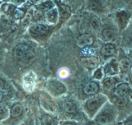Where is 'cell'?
<instances>
[{
  "mask_svg": "<svg viewBox=\"0 0 132 125\" xmlns=\"http://www.w3.org/2000/svg\"><path fill=\"white\" fill-rule=\"evenodd\" d=\"M60 120H74L85 125L87 123V117L77 103L71 98H65L60 104L57 103V113Z\"/></svg>",
  "mask_w": 132,
  "mask_h": 125,
  "instance_id": "6da1fadb",
  "label": "cell"
},
{
  "mask_svg": "<svg viewBox=\"0 0 132 125\" xmlns=\"http://www.w3.org/2000/svg\"><path fill=\"white\" fill-rule=\"evenodd\" d=\"M108 100V97L107 95L100 93L84 100L81 108L87 118L90 120H92Z\"/></svg>",
  "mask_w": 132,
  "mask_h": 125,
  "instance_id": "7a4b0ae2",
  "label": "cell"
},
{
  "mask_svg": "<svg viewBox=\"0 0 132 125\" xmlns=\"http://www.w3.org/2000/svg\"><path fill=\"white\" fill-rule=\"evenodd\" d=\"M118 112L114 104L107 101L92 120L100 125H111L117 121Z\"/></svg>",
  "mask_w": 132,
  "mask_h": 125,
  "instance_id": "3957f363",
  "label": "cell"
},
{
  "mask_svg": "<svg viewBox=\"0 0 132 125\" xmlns=\"http://www.w3.org/2000/svg\"><path fill=\"white\" fill-rule=\"evenodd\" d=\"M9 109L8 118L1 123L4 125H19L26 119L25 108L21 103L19 102L14 103Z\"/></svg>",
  "mask_w": 132,
  "mask_h": 125,
  "instance_id": "277c9868",
  "label": "cell"
},
{
  "mask_svg": "<svg viewBox=\"0 0 132 125\" xmlns=\"http://www.w3.org/2000/svg\"><path fill=\"white\" fill-rule=\"evenodd\" d=\"M13 55L16 60L21 64H27L32 60L35 56L34 51L27 45L20 44L15 46Z\"/></svg>",
  "mask_w": 132,
  "mask_h": 125,
  "instance_id": "5b68a950",
  "label": "cell"
},
{
  "mask_svg": "<svg viewBox=\"0 0 132 125\" xmlns=\"http://www.w3.org/2000/svg\"><path fill=\"white\" fill-rule=\"evenodd\" d=\"M39 99L40 105L44 111L56 115L57 103L55 102L50 95L41 93L39 97Z\"/></svg>",
  "mask_w": 132,
  "mask_h": 125,
  "instance_id": "8992f818",
  "label": "cell"
},
{
  "mask_svg": "<svg viewBox=\"0 0 132 125\" xmlns=\"http://www.w3.org/2000/svg\"><path fill=\"white\" fill-rule=\"evenodd\" d=\"M38 125H58L60 119L57 115H54L43 110L37 118Z\"/></svg>",
  "mask_w": 132,
  "mask_h": 125,
  "instance_id": "52a82bcc",
  "label": "cell"
},
{
  "mask_svg": "<svg viewBox=\"0 0 132 125\" xmlns=\"http://www.w3.org/2000/svg\"><path fill=\"white\" fill-rule=\"evenodd\" d=\"M49 93L54 97H59L64 94L67 89L66 86L61 81L57 80L50 81L47 86Z\"/></svg>",
  "mask_w": 132,
  "mask_h": 125,
  "instance_id": "ba28073f",
  "label": "cell"
},
{
  "mask_svg": "<svg viewBox=\"0 0 132 125\" xmlns=\"http://www.w3.org/2000/svg\"><path fill=\"white\" fill-rule=\"evenodd\" d=\"M101 85L98 82L95 81H91L87 82L81 88V94L87 97V99L100 93Z\"/></svg>",
  "mask_w": 132,
  "mask_h": 125,
  "instance_id": "9c48e42d",
  "label": "cell"
},
{
  "mask_svg": "<svg viewBox=\"0 0 132 125\" xmlns=\"http://www.w3.org/2000/svg\"><path fill=\"white\" fill-rule=\"evenodd\" d=\"M112 90V93L114 96H130L132 93L128 83L121 82L118 83Z\"/></svg>",
  "mask_w": 132,
  "mask_h": 125,
  "instance_id": "30bf717a",
  "label": "cell"
},
{
  "mask_svg": "<svg viewBox=\"0 0 132 125\" xmlns=\"http://www.w3.org/2000/svg\"><path fill=\"white\" fill-rule=\"evenodd\" d=\"M119 81V79L117 76H107L102 80L101 85L105 90L112 89L118 84Z\"/></svg>",
  "mask_w": 132,
  "mask_h": 125,
  "instance_id": "8fae6325",
  "label": "cell"
},
{
  "mask_svg": "<svg viewBox=\"0 0 132 125\" xmlns=\"http://www.w3.org/2000/svg\"><path fill=\"white\" fill-rule=\"evenodd\" d=\"M94 42L93 37L89 34L80 35L76 41V45L79 48H84L91 45Z\"/></svg>",
  "mask_w": 132,
  "mask_h": 125,
  "instance_id": "7c38bea8",
  "label": "cell"
},
{
  "mask_svg": "<svg viewBox=\"0 0 132 125\" xmlns=\"http://www.w3.org/2000/svg\"><path fill=\"white\" fill-rule=\"evenodd\" d=\"M80 62L85 67L89 68H95L98 64V60L95 57L82 58Z\"/></svg>",
  "mask_w": 132,
  "mask_h": 125,
  "instance_id": "4fadbf2b",
  "label": "cell"
},
{
  "mask_svg": "<svg viewBox=\"0 0 132 125\" xmlns=\"http://www.w3.org/2000/svg\"><path fill=\"white\" fill-rule=\"evenodd\" d=\"M48 30V28L41 24H35L32 25L29 28V31L34 35H42L45 33Z\"/></svg>",
  "mask_w": 132,
  "mask_h": 125,
  "instance_id": "5bb4252c",
  "label": "cell"
},
{
  "mask_svg": "<svg viewBox=\"0 0 132 125\" xmlns=\"http://www.w3.org/2000/svg\"><path fill=\"white\" fill-rule=\"evenodd\" d=\"M102 38L103 40L108 43H110L114 41L116 38V32L110 28L105 29L102 33Z\"/></svg>",
  "mask_w": 132,
  "mask_h": 125,
  "instance_id": "9a60e30c",
  "label": "cell"
},
{
  "mask_svg": "<svg viewBox=\"0 0 132 125\" xmlns=\"http://www.w3.org/2000/svg\"><path fill=\"white\" fill-rule=\"evenodd\" d=\"M116 51L115 46L111 43H107L102 46L101 49V52L102 55L106 57L113 56Z\"/></svg>",
  "mask_w": 132,
  "mask_h": 125,
  "instance_id": "2e32d148",
  "label": "cell"
},
{
  "mask_svg": "<svg viewBox=\"0 0 132 125\" xmlns=\"http://www.w3.org/2000/svg\"><path fill=\"white\" fill-rule=\"evenodd\" d=\"M45 16L47 22L51 24H55L58 20V11L56 8H53L47 11Z\"/></svg>",
  "mask_w": 132,
  "mask_h": 125,
  "instance_id": "e0dca14e",
  "label": "cell"
},
{
  "mask_svg": "<svg viewBox=\"0 0 132 125\" xmlns=\"http://www.w3.org/2000/svg\"><path fill=\"white\" fill-rule=\"evenodd\" d=\"M118 65L119 69L124 73L128 72L131 66L130 60L126 57H123L120 59L118 62Z\"/></svg>",
  "mask_w": 132,
  "mask_h": 125,
  "instance_id": "ac0fdd59",
  "label": "cell"
},
{
  "mask_svg": "<svg viewBox=\"0 0 132 125\" xmlns=\"http://www.w3.org/2000/svg\"><path fill=\"white\" fill-rule=\"evenodd\" d=\"M128 15L124 11H120L117 14V20L119 27L123 28L128 21Z\"/></svg>",
  "mask_w": 132,
  "mask_h": 125,
  "instance_id": "d6986e66",
  "label": "cell"
},
{
  "mask_svg": "<svg viewBox=\"0 0 132 125\" xmlns=\"http://www.w3.org/2000/svg\"><path fill=\"white\" fill-rule=\"evenodd\" d=\"M9 115V109L5 104L0 102V123L6 120Z\"/></svg>",
  "mask_w": 132,
  "mask_h": 125,
  "instance_id": "ffe728a7",
  "label": "cell"
},
{
  "mask_svg": "<svg viewBox=\"0 0 132 125\" xmlns=\"http://www.w3.org/2000/svg\"><path fill=\"white\" fill-rule=\"evenodd\" d=\"M90 26L92 30L94 32H97L101 27V21L96 16L91 17L90 22Z\"/></svg>",
  "mask_w": 132,
  "mask_h": 125,
  "instance_id": "44dd1931",
  "label": "cell"
},
{
  "mask_svg": "<svg viewBox=\"0 0 132 125\" xmlns=\"http://www.w3.org/2000/svg\"><path fill=\"white\" fill-rule=\"evenodd\" d=\"M24 88L28 91H31L34 86V81L32 76H26L24 79Z\"/></svg>",
  "mask_w": 132,
  "mask_h": 125,
  "instance_id": "7402d4cb",
  "label": "cell"
},
{
  "mask_svg": "<svg viewBox=\"0 0 132 125\" xmlns=\"http://www.w3.org/2000/svg\"><path fill=\"white\" fill-rule=\"evenodd\" d=\"M117 63H116V62H113V61H112L110 63H108L105 67V72L109 75L113 74V73L116 72L117 69Z\"/></svg>",
  "mask_w": 132,
  "mask_h": 125,
  "instance_id": "603a6c76",
  "label": "cell"
},
{
  "mask_svg": "<svg viewBox=\"0 0 132 125\" xmlns=\"http://www.w3.org/2000/svg\"><path fill=\"white\" fill-rule=\"evenodd\" d=\"M52 3L51 2H43L39 4L37 6V9L40 11H49L52 9Z\"/></svg>",
  "mask_w": 132,
  "mask_h": 125,
  "instance_id": "cb8c5ba5",
  "label": "cell"
},
{
  "mask_svg": "<svg viewBox=\"0 0 132 125\" xmlns=\"http://www.w3.org/2000/svg\"><path fill=\"white\" fill-rule=\"evenodd\" d=\"M89 7L91 10L94 12H99L102 9L100 3L96 1H90L89 4Z\"/></svg>",
  "mask_w": 132,
  "mask_h": 125,
  "instance_id": "d4e9b609",
  "label": "cell"
},
{
  "mask_svg": "<svg viewBox=\"0 0 132 125\" xmlns=\"http://www.w3.org/2000/svg\"><path fill=\"white\" fill-rule=\"evenodd\" d=\"M0 24L3 28H8L11 26V21L6 16L3 15L1 19Z\"/></svg>",
  "mask_w": 132,
  "mask_h": 125,
  "instance_id": "484cf974",
  "label": "cell"
},
{
  "mask_svg": "<svg viewBox=\"0 0 132 125\" xmlns=\"http://www.w3.org/2000/svg\"><path fill=\"white\" fill-rule=\"evenodd\" d=\"M60 14L64 17H68L70 14L69 8L65 5H61L60 6Z\"/></svg>",
  "mask_w": 132,
  "mask_h": 125,
  "instance_id": "4316f807",
  "label": "cell"
},
{
  "mask_svg": "<svg viewBox=\"0 0 132 125\" xmlns=\"http://www.w3.org/2000/svg\"><path fill=\"white\" fill-rule=\"evenodd\" d=\"M58 125H84V124L74 120H60Z\"/></svg>",
  "mask_w": 132,
  "mask_h": 125,
  "instance_id": "83f0119b",
  "label": "cell"
},
{
  "mask_svg": "<svg viewBox=\"0 0 132 125\" xmlns=\"http://www.w3.org/2000/svg\"><path fill=\"white\" fill-rule=\"evenodd\" d=\"M19 125H37V123L36 119H34L31 117L30 118L26 119Z\"/></svg>",
  "mask_w": 132,
  "mask_h": 125,
  "instance_id": "f1b7e54d",
  "label": "cell"
},
{
  "mask_svg": "<svg viewBox=\"0 0 132 125\" xmlns=\"http://www.w3.org/2000/svg\"><path fill=\"white\" fill-rule=\"evenodd\" d=\"M103 70H102L101 68L97 69L94 73L93 77L96 79H100L103 75Z\"/></svg>",
  "mask_w": 132,
  "mask_h": 125,
  "instance_id": "f546056e",
  "label": "cell"
},
{
  "mask_svg": "<svg viewBox=\"0 0 132 125\" xmlns=\"http://www.w3.org/2000/svg\"><path fill=\"white\" fill-rule=\"evenodd\" d=\"M31 20V16L30 14L27 13L25 15V16L22 20V23L23 24H27L30 22Z\"/></svg>",
  "mask_w": 132,
  "mask_h": 125,
  "instance_id": "4dcf8cb0",
  "label": "cell"
},
{
  "mask_svg": "<svg viewBox=\"0 0 132 125\" xmlns=\"http://www.w3.org/2000/svg\"><path fill=\"white\" fill-rule=\"evenodd\" d=\"M122 125H132V114L123 121Z\"/></svg>",
  "mask_w": 132,
  "mask_h": 125,
  "instance_id": "1f68e13d",
  "label": "cell"
},
{
  "mask_svg": "<svg viewBox=\"0 0 132 125\" xmlns=\"http://www.w3.org/2000/svg\"><path fill=\"white\" fill-rule=\"evenodd\" d=\"M18 29L16 26H12L10 28V29L8 31V35L11 37L15 34L18 32Z\"/></svg>",
  "mask_w": 132,
  "mask_h": 125,
  "instance_id": "d6a6232c",
  "label": "cell"
},
{
  "mask_svg": "<svg viewBox=\"0 0 132 125\" xmlns=\"http://www.w3.org/2000/svg\"><path fill=\"white\" fill-rule=\"evenodd\" d=\"M68 75V72L65 69H62L59 72V77L61 78H65L67 77Z\"/></svg>",
  "mask_w": 132,
  "mask_h": 125,
  "instance_id": "836d02e7",
  "label": "cell"
},
{
  "mask_svg": "<svg viewBox=\"0 0 132 125\" xmlns=\"http://www.w3.org/2000/svg\"><path fill=\"white\" fill-rule=\"evenodd\" d=\"M42 14H43L42 13L41 11H39V10H36L35 12V17L37 20L41 19V18L42 16Z\"/></svg>",
  "mask_w": 132,
  "mask_h": 125,
  "instance_id": "e575fe53",
  "label": "cell"
},
{
  "mask_svg": "<svg viewBox=\"0 0 132 125\" xmlns=\"http://www.w3.org/2000/svg\"><path fill=\"white\" fill-rule=\"evenodd\" d=\"M5 87V83L4 82L0 79V91H2L3 90H4Z\"/></svg>",
  "mask_w": 132,
  "mask_h": 125,
  "instance_id": "d590c367",
  "label": "cell"
},
{
  "mask_svg": "<svg viewBox=\"0 0 132 125\" xmlns=\"http://www.w3.org/2000/svg\"><path fill=\"white\" fill-rule=\"evenodd\" d=\"M85 125H100V124H98V123H96V122H94V121H92V122L90 123H87Z\"/></svg>",
  "mask_w": 132,
  "mask_h": 125,
  "instance_id": "8d00e7d4",
  "label": "cell"
},
{
  "mask_svg": "<svg viewBox=\"0 0 132 125\" xmlns=\"http://www.w3.org/2000/svg\"><path fill=\"white\" fill-rule=\"evenodd\" d=\"M128 57H129V59H130L131 60H132V50H131L129 52H128Z\"/></svg>",
  "mask_w": 132,
  "mask_h": 125,
  "instance_id": "74e56055",
  "label": "cell"
},
{
  "mask_svg": "<svg viewBox=\"0 0 132 125\" xmlns=\"http://www.w3.org/2000/svg\"><path fill=\"white\" fill-rule=\"evenodd\" d=\"M130 79L132 81V70L131 72V73H130Z\"/></svg>",
  "mask_w": 132,
  "mask_h": 125,
  "instance_id": "f35d334b",
  "label": "cell"
},
{
  "mask_svg": "<svg viewBox=\"0 0 132 125\" xmlns=\"http://www.w3.org/2000/svg\"><path fill=\"white\" fill-rule=\"evenodd\" d=\"M130 98L131 101V102H132V93H131V95H130Z\"/></svg>",
  "mask_w": 132,
  "mask_h": 125,
  "instance_id": "ab89813d",
  "label": "cell"
},
{
  "mask_svg": "<svg viewBox=\"0 0 132 125\" xmlns=\"http://www.w3.org/2000/svg\"><path fill=\"white\" fill-rule=\"evenodd\" d=\"M130 45H131V46H132V41H131V42H130Z\"/></svg>",
  "mask_w": 132,
  "mask_h": 125,
  "instance_id": "60d3db41",
  "label": "cell"
},
{
  "mask_svg": "<svg viewBox=\"0 0 132 125\" xmlns=\"http://www.w3.org/2000/svg\"><path fill=\"white\" fill-rule=\"evenodd\" d=\"M0 125H4V124H3L2 123H0Z\"/></svg>",
  "mask_w": 132,
  "mask_h": 125,
  "instance_id": "b9f144b4",
  "label": "cell"
}]
</instances>
